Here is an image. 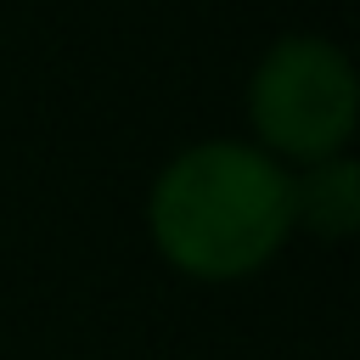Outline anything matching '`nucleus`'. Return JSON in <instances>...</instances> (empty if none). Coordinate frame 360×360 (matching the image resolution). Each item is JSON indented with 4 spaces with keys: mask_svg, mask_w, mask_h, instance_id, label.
Segmentation results:
<instances>
[{
    "mask_svg": "<svg viewBox=\"0 0 360 360\" xmlns=\"http://www.w3.org/2000/svg\"><path fill=\"white\" fill-rule=\"evenodd\" d=\"M248 118L264 152L281 158H332L349 146L360 118V79L349 56L321 34H287L264 51L248 79Z\"/></svg>",
    "mask_w": 360,
    "mask_h": 360,
    "instance_id": "nucleus-2",
    "label": "nucleus"
},
{
    "mask_svg": "<svg viewBox=\"0 0 360 360\" xmlns=\"http://www.w3.org/2000/svg\"><path fill=\"white\" fill-rule=\"evenodd\" d=\"M298 219L321 236H349L360 219V163L332 152L304 180H292V225Z\"/></svg>",
    "mask_w": 360,
    "mask_h": 360,
    "instance_id": "nucleus-3",
    "label": "nucleus"
},
{
    "mask_svg": "<svg viewBox=\"0 0 360 360\" xmlns=\"http://www.w3.org/2000/svg\"><path fill=\"white\" fill-rule=\"evenodd\" d=\"M158 253L191 281H242L276 259L292 231V174L242 141L186 146L146 202Z\"/></svg>",
    "mask_w": 360,
    "mask_h": 360,
    "instance_id": "nucleus-1",
    "label": "nucleus"
}]
</instances>
